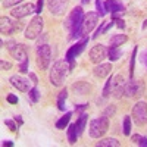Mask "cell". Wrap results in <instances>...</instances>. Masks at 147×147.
Returning a JSON list of instances; mask_svg holds the SVG:
<instances>
[{"label":"cell","mask_w":147,"mask_h":147,"mask_svg":"<svg viewBox=\"0 0 147 147\" xmlns=\"http://www.w3.org/2000/svg\"><path fill=\"white\" fill-rule=\"evenodd\" d=\"M82 18H84V10H82V6H77L71 10L69 16L66 18L65 21V28L69 31V37L71 38H78V31H80V27H81V22H82Z\"/></svg>","instance_id":"6da1fadb"},{"label":"cell","mask_w":147,"mask_h":147,"mask_svg":"<svg viewBox=\"0 0 147 147\" xmlns=\"http://www.w3.org/2000/svg\"><path fill=\"white\" fill-rule=\"evenodd\" d=\"M71 68H69V63L66 62L65 59H60L57 62H55V65L52 66L50 69V82L55 87H62L68 74H69Z\"/></svg>","instance_id":"7a4b0ae2"},{"label":"cell","mask_w":147,"mask_h":147,"mask_svg":"<svg viewBox=\"0 0 147 147\" xmlns=\"http://www.w3.org/2000/svg\"><path fill=\"white\" fill-rule=\"evenodd\" d=\"M109 129V118L106 115L100 116V118H96L90 122V137L91 138H100L103 137L105 134Z\"/></svg>","instance_id":"3957f363"},{"label":"cell","mask_w":147,"mask_h":147,"mask_svg":"<svg viewBox=\"0 0 147 147\" xmlns=\"http://www.w3.org/2000/svg\"><path fill=\"white\" fill-rule=\"evenodd\" d=\"M99 18L100 15L97 12H88L85 13L84 18H82V22H81V27H80V31H78V37H88V34L96 28L97 22H99Z\"/></svg>","instance_id":"277c9868"},{"label":"cell","mask_w":147,"mask_h":147,"mask_svg":"<svg viewBox=\"0 0 147 147\" xmlns=\"http://www.w3.org/2000/svg\"><path fill=\"white\" fill-rule=\"evenodd\" d=\"M88 40H90L88 37H84L80 43L74 44V46H71V47L68 49V52H66V55H65V60L69 63V68H71V69H74V66H75V59H77V56L84 50V47L87 46Z\"/></svg>","instance_id":"5b68a950"},{"label":"cell","mask_w":147,"mask_h":147,"mask_svg":"<svg viewBox=\"0 0 147 147\" xmlns=\"http://www.w3.org/2000/svg\"><path fill=\"white\" fill-rule=\"evenodd\" d=\"M52 62V47L49 44H41L37 47V65L46 71Z\"/></svg>","instance_id":"8992f818"},{"label":"cell","mask_w":147,"mask_h":147,"mask_svg":"<svg viewBox=\"0 0 147 147\" xmlns=\"http://www.w3.org/2000/svg\"><path fill=\"white\" fill-rule=\"evenodd\" d=\"M43 27H44V21L40 15H37L31 19V22L28 24V27L25 30V37L28 40H35L43 31Z\"/></svg>","instance_id":"52a82bcc"},{"label":"cell","mask_w":147,"mask_h":147,"mask_svg":"<svg viewBox=\"0 0 147 147\" xmlns=\"http://www.w3.org/2000/svg\"><path fill=\"white\" fill-rule=\"evenodd\" d=\"M143 91H144V85L141 81H137V80H128L125 82V87H124V96L127 97H140L143 96Z\"/></svg>","instance_id":"ba28073f"},{"label":"cell","mask_w":147,"mask_h":147,"mask_svg":"<svg viewBox=\"0 0 147 147\" xmlns=\"http://www.w3.org/2000/svg\"><path fill=\"white\" fill-rule=\"evenodd\" d=\"M136 124L144 125L147 122V103L146 102H137L132 106V116Z\"/></svg>","instance_id":"9c48e42d"},{"label":"cell","mask_w":147,"mask_h":147,"mask_svg":"<svg viewBox=\"0 0 147 147\" xmlns=\"http://www.w3.org/2000/svg\"><path fill=\"white\" fill-rule=\"evenodd\" d=\"M21 24L16 22V21H12L10 18H2L0 19V31L2 34H6V35H10V34H15L18 31H21Z\"/></svg>","instance_id":"30bf717a"},{"label":"cell","mask_w":147,"mask_h":147,"mask_svg":"<svg viewBox=\"0 0 147 147\" xmlns=\"http://www.w3.org/2000/svg\"><path fill=\"white\" fill-rule=\"evenodd\" d=\"M125 80L122 75H115L112 77V96L115 99H121L122 96H124V87H125Z\"/></svg>","instance_id":"8fae6325"},{"label":"cell","mask_w":147,"mask_h":147,"mask_svg":"<svg viewBox=\"0 0 147 147\" xmlns=\"http://www.w3.org/2000/svg\"><path fill=\"white\" fill-rule=\"evenodd\" d=\"M47 7L52 15H63L68 7V0H47Z\"/></svg>","instance_id":"7c38bea8"},{"label":"cell","mask_w":147,"mask_h":147,"mask_svg":"<svg viewBox=\"0 0 147 147\" xmlns=\"http://www.w3.org/2000/svg\"><path fill=\"white\" fill-rule=\"evenodd\" d=\"M9 82L13 85L15 88H18L19 91H22V93H27V91L31 90L30 88V80L25 78V77H22V75H12L9 78Z\"/></svg>","instance_id":"4fadbf2b"},{"label":"cell","mask_w":147,"mask_h":147,"mask_svg":"<svg viewBox=\"0 0 147 147\" xmlns=\"http://www.w3.org/2000/svg\"><path fill=\"white\" fill-rule=\"evenodd\" d=\"M107 56V50L103 44H96L90 50V60L93 63H102V60Z\"/></svg>","instance_id":"5bb4252c"},{"label":"cell","mask_w":147,"mask_h":147,"mask_svg":"<svg viewBox=\"0 0 147 147\" xmlns=\"http://www.w3.org/2000/svg\"><path fill=\"white\" fill-rule=\"evenodd\" d=\"M32 12H35L34 5H31V3H25V5L16 6L13 10L10 12V13H12V16H13V18L21 19V18H25V16H28L30 13H32Z\"/></svg>","instance_id":"9a60e30c"},{"label":"cell","mask_w":147,"mask_h":147,"mask_svg":"<svg viewBox=\"0 0 147 147\" xmlns=\"http://www.w3.org/2000/svg\"><path fill=\"white\" fill-rule=\"evenodd\" d=\"M9 53L13 56V59H16L18 62H24V60L28 59V56H27V46L25 44H21V43H16L9 50Z\"/></svg>","instance_id":"2e32d148"},{"label":"cell","mask_w":147,"mask_h":147,"mask_svg":"<svg viewBox=\"0 0 147 147\" xmlns=\"http://www.w3.org/2000/svg\"><path fill=\"white\" fill-rule=\"evenodd\" d=\"M105 7H106V12H110V13H113V12H125V6L119 0H106Z\"/></svg>","instance_id":"e0dca14e"},{"label":"cell","mask_w":147,"mask_h":147,"mask_svg":"<svg viewBox=\"0 0 147 147\" xmlns=\"http://www.w3.org/2000/svg\"><path fill=\"white\" fill-rule=\"evenodd\" d=\"M93 71H94V77L105 78L110 74V71H112V63H100V65H97Z\"/></svg>","instance_id":"ac0fdd59"},{"label":"cell","mask_w":147,"mask_h":147,"mask_svg":"<svg viewBox=\"0 0 147 147\" xmlns=\"http://www.w3.org/2000/svg\"><path fill=\"white\" fill-rule=\"evenodd\" d=\"M72 90L75 91V94H78V96H85V94H88V91H90V85H88V82L80 81V82H75L72 85Z\"/></svg>","instance_id":"d6986e66"},{"label":"cell","mask_w":147,"mask_h":147,"mask_svg":"<svg viewBox=\"0 0 147 147\" xmlns=\"http://www.w3.org/2000/svg\"><path fill=\"white\" fill-rule=\"evenodd\" d=\"M78 136L80 134H78V129H77V124H69V127H68V141L71 144H75Z\"/></svg>","instance_id":"ffe728a7"},{"label":"cell","mask_w":147,"mask_h":147,"mask_svg":"<svg viewBox=\"0 0 147 147\" xmlns=\"http://www.w3.org/2000/svg\"><path fill=\"white\" fill-rule=\"evenodd\" d=\"M107 56H109V60H110V62H116V60H119V59H121L122 52L119 50L118 47L110 46V47L107 49Z\"/></svg>","instance_id":"44dd1931"},{"label":"cell","mask_w":147,"mask_h":147,"mask_svg":"<svg viewBox=\"0 0 147 147\" xmlns=\"http://www.w3.org/2000/svg\"><path fill=\"white\" fill-rule=\"evenodd\" d=\"M127 40H128L127 35H124V34H116V35H112V37H110V38H109V43H110V46L119 47L121 44H124Z\"/></svg>","instance_id":"7402d4cb"},{"label":"cell","mask_w":147,"mask_h":147,"mask_svg":"<svg viewBox=\"0 0 147 147\" xmlns=\"http://www.w3.org/2000/svg\"><path fill=\"white\" fill-rule=\"evenodd\" d=\"M66 99H68V90L62 88L60 93L57 94V107H59V110H62V112H65V102H66Z\"/></svg>","instance_id":"603a6c76"},{"label":"cell","mask_w":147,"mask_h":147,"mask_svg":"<svg viewBox=\"0 0 147 147\" xmlns=\"http://www.w3.org/2000/svg\"><path fill=\"white\" fill-rule=\"evenodd\" d=\"M71 116H72V112H66L62 118H59L57 122H56V128L57 129H65V127H68L69 121H71Z\"/></svg>","instance_id":"cb8c5ba5"},{"label":"cell","mask_w":147,"mask_h":147,"mask_svg":"<svg viewBox=\"0 0 147 147\" xmlns=\"http://www.w3.org/2000/svg\"><path fill=\"white\" fill-rule=\"evenodd\" d=\"M96 146H97V147H119L121 143H119L116 138H105V140L97 141Z\"/></svg>","instance_id":"d4e9b609"},{"label":"cell","mask_w":147,"mask_h":147,"mask_svg":"<svg viewBox=\"0 0 147 147\" xmlns=\"http://www.w3.org/2000/svg\"><path fill=\"white\" fill-rule=\"evenodd\" d=\"M131 116L129 115H127V116H124V121H122V134L124 136H129L131 134Z\"/></svg>","instance_id":"484cf974"},{"label":"cell","mask_w":147,"mask_h":147,"mask_svg":"<svg viewBox=\"0 0 147 147\" xmlns=\"http://www.w3.org/2000/svg\"><path fill=\"white\" fill-rule=\"evenodd\" d=\"M87 113H81V116L78 118V121L75 122V124H77V129H78V134H80V136H81V134H82V131L85 129V124H87Z\"/></svg>","instance_id":"4316f807"},{"label":"cell","mask_w":147,"mask_h":147,"mask_svg":"<svg viewBox=\"0 0 147 147\" xmlns=\"http://www.w3.org/2000/svg\"><path fill=\"white\" fill-rule=\"evenodd\" d=\"M28 96H30V100H31L32 103H37V102L40 100V91H38V88H37V87L31 88V90L28 91Z\"/></svg>","instance_id":"83f0119b"},{"label":"cell","mask_w":147,"mask_h":147,"mask_svg":"<svg viewBox=\"0 0 147 147\" xmlns=\"http://www.w3.org/2000/svg\"><path fill=\"white\" fill-rule=\"evenodd\" d=\"M110 91H112V77H109L106 84H105V88H103V97H105V99H107V97L112 94Z\"/></svg>","instance_id":"f1b7e54d"},{"label":"cell","mask_w":147,"mask_h":147,"mask_svg":"<svg viewBox=\"0 0 147 147\" xmlns=\"http://www.w3.org/2000/svg\"><path fill=\"white\" fill-rule=\"evenodd\" d=\"M96 9H97V13L100 15V18H103L107 12H106V7H105V3L103 0H96Z\"/></svg>","instance_id":"f546056e"},{"label":"cell","mask_w":147,"mask_h":147,"mask_svg":"<svg viewBox=\"0 0 147 147\" xmlns=\"http://www.w3.org/2000/svg\"><path fill=\"white\" fill-rule=\"evenodd\" d=\"M136 56H137V46L132 50V56H131V62H129V77H134V63H136Z\"/></svg>","instance_id":"4dcf8cb0"},{"label":"cell","mask_w":147,"mask_h":147,"mask_svg":"<svg viewBox=\"0 0 147 147\" xmlns=\"http://www.w3.org/2000/svg\"><path fill=\"white\" fill-rule=\"evenodd\" d=\"M22 0H3V6L5 7H12V6H15L18 3H21Z\"/></svg>","instance_id":"1f68e13d"},{"label":"cell","mask_w":147,"mask_h":147,"mask_svg":"<svg viewBox=\"0 0 147 147\" xmlns=\"http://www.w3.org/2000/svg\"><path fill=\"white\" fill-rule=\"evenodd\" d=\"M43 6H44V0H37V6H35V13H37V15L41 13Z\"/></svg>","instance_id":"d6a6232c"},{"label":"cell","mask_w":147,"mask_h":147,"mask_svg":"<svg viewBox=\"0 0 147 147\" xmlns=\"http://www.w3.org/2000/svg\"><path fill=\"white\" fill-rule=\"evenodd\" d=\"M5 124L7 125V128H9L10 131H13V132L16 131V124H15V122L12 121V119H6V121H5Z\"/></svg>","instance_id":"836d02e7"},{"label":"cell","mask_w":147,"mask_h":147,"mask_svg":"<svg viewBox=\"0 0 147 147\" xmlns=\"http://www.w3.org/2000/svg\"><path fill=\"white\" fill-rule=\"evenodd\" d=\"M6 100H7V103H10V105H16V103H18V97H16L15 94H7Z\"/></svg>","instance_id":"e575fe53"},{"label":"cell","mask_w":147,"mask_h":147,"mask_svg":"<svg viewBox=\"0 0 147 147\" xmlns=\"http://www.w3.org/2000/svg\"><path fill=\"white\" fill-rule=\"evenodd\" d=\"M115 112H116V109H115V106L112 105V106L106 107V110H105V113H103V115H106V116H110V115H115Z\"/></svg>","instance_id":"d590c367"},{"label":"cell","mask_w":147,"mask_h":147,"mask_svg":"<svg viewBox=\"0 0 147 147\" xmlns=\"http://www.w3.org/2000/svg\"><path fill=\"white\" fill-rule=\"evenodd\" d=\"M140 59H141L143 65L147 68V49H144V50L141 52V55H140Z\"/></svg>","instance_id":"8d00e7d4"},{"label":"cell","mask_w":147,"mask_h":147,"mask_svg":"<svg viewBox=\"0 0 147 147\" xmlns=\"http://www.w3.org/2000/svg\"><path fill=\"white\" fill-rule=\"evenodd\" d=\"M113 22H115V25H116L118 28H121V30H124V28H125V22H124V19L118 18V19H113Z\"/></svg>","instance_id":"74e56055"},{"label":"cell","mask_w":147,"mask_h":147,"mask_svg":"<svg viewBox=\"0 0 147 147\" xmlns=\"http://www.w3.org/2000/svg\"><path fill=\"white\" fill-rule=\"evenodd\" d=\"M19 69H21V72H22V74L28 72V59H27V60H24V62H21V66H19Z\"/></svg>","instance_id":"f35d334b"},{"label":"cell","mask_w":147,"mask_h":147,"mask_svg":"<svg viewBox=\"0 0 147 147\" xmlns=\"http://www.w3.org/2000/svg\"><path fill=\"white\" fill-rule=\"evenodd\" d=\"M105 24H106V22H102V24H100V27H99V28L96 30V32H94V35H93V38H97V37H99V35H100V34L103 32V28H105Z\"/></svg>","instance_id":"ab89813d"},{"label":"cell","mask_w":147,"mask_h":147,"mask_svg":"<svg viewBox=\"0 0 147 147\" xmlns=\"http://www.w3.org/2000/svg\"><path fill=\"white\" fill-rule=\"evenodd\" d=\"M0 66H2V69H10L12 68V63L10 62H6V60H2V62H0Z\"/></svg>","instance_id":"60d3db41"},{"label":"cell","mask_w":147,"mask_h":147,"mask_svg":"<svg viewBox=\"0 0 147 147\" xmlns=\"http://www.w3.org/2000/svg\"><path fill=\"white\" fill-rule=\"evenodd\" d=\"M137 144L141 146V147H147V138H146V137H140V140H138Z\"/></svg>","instance_id":"b9f144b4"},{"label":"cell","mask_w":147,"mask_h":147,"mask_svg":"<svg viewBox=\"0 0 147 147\" xmlns=\"http://www.w3.org/2000/svg\"><path fill=\"white\" fill-rule=\"evenodd\" d=\"M30 78H31V81L37 85V84H38V78H37V75H35V74H32V72H30Z\"/></svg>","instance_id":"7bdbcfd3"},{"label":"cell","mask_w":147,"mask_h":147,"mask_svg":"<svg viewBox=\"0 0 147 147\" xmlns=\"http://www.w3.org/2000/svg\"><path fill=\"white\" fill-rule=\"evenodd\" d=\"M15 44H16V41H15V40H9V41L6 43V49H7V50H10V49L13 47Z\"/></svg>","instance_id":"ee69618b"},{"label":"cell","mask_w":147,"mask_h":147,"mask_svg":"<svg viewBox=\"0 0 147 147\" xmlns=\"http://www.w3.org/2000/svg\"><path fill=\"white\" fill-rule=\"evenodd\" d=\"M46 40H47V34H43V37H40V38H38V46L46 44Z\"/></svg>","instance_id":"f6af8a7d"},{"label":"cell","mask_w":147,"mask_h":147,"mask_svg":"<svg viewBox=\"0 0 147 147\" xmlns=\"http://www.w3.org/2000/svg\"><path fill=\"white\" fill-rule=\"evenodd\" d=\"M140 137H141V136H138V134H136V136H132V137H131V141H132L134 144H137V143H138V140H140Z\"/></svg>","instance_id":"bcb514c9"},{"label":"cell","mask_w":147,"mask_h":147,"mask_svg":"<svg viewBox=\"0 0 147 147\" xmlns=\"http://www.w3.org/2000/svg\"><path fill=\"white\" fill-rule=\"evenodd\" d=\"M87 106L88 105H78V106H75V110H77V112H81V110H84Z\"/></svg>","instance_id":"7dc6e473"},{"label":"cell","mask_w":147,"mask_h":147,"mask_svg":"<svg viewBox=\"0 0 147 147\" xmlns=\"http://www.w3.org/2000/svg\"><path fill=\"white\" fill-rule=\"evenodd\" d=\"M2 146H5V147H6V146H13V141H3Z\"/></svg>","instance_id":"c3c4849f"},{"label":"cell","mask_w":147,"mask_h":147,"mask_svg":"<svg viewBox=\"0 0 147 147\" xmlns=\"http://www.w3.org/2000/svg\"><path fill=\"white\" fill-rule=\"evenodd\" d=\"M15 121L18 122V125H22V119H21V116H16V118H15Z\"/></svg>","instance_id":"681fc988"},{"label":"cell","mask_w":147,"mask_h":147,"mask_svg":"<svg viewBox=\"0 0 147 147\" xmlns=\"http://www.w3.org/2000/svg\"><path fill=\"white\" fill-rule=\"evenodd\" d=\"M88 2H90V0H81V3H82V5H87Z\"/></svg>","instance_id":"f907efd6"},{"label":"cell","mask_w":147,"mask_h":147,"mask_svg":"<svg viewBox=\"0 0 147 147\" xmlns=\"http://www.w3.org/2000/svg\"><path fill=\"white\" fill-rule=\"evenodd\" d=\"M146 27H147V19H146V21H144V24H143V28H146Z\"/></svg>","instance_id":"816d5d0a"}]
</instances>
